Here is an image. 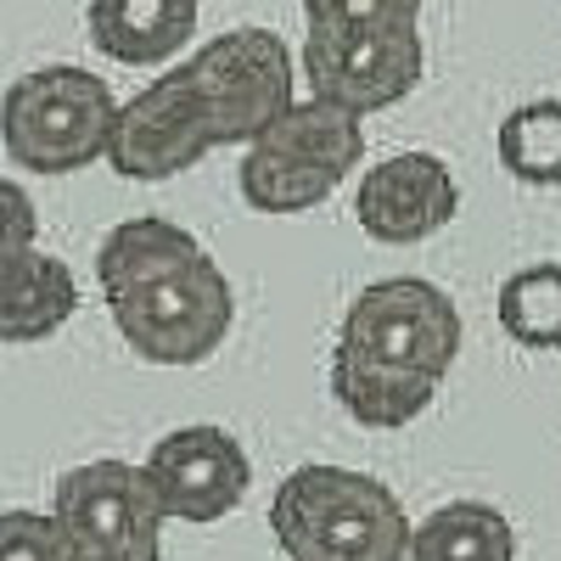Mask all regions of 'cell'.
I'll use <instances>...</instances> for the list:
<instances>
[{
    "label": "cell",
    "mask_w": 561,
    "mask_h": 561,
    "mask_svg": "<svg viewBox=\"0 0 561 561\" xmlns=\"http://www.w3.org/2000/svg\"><path fill=\"white\" fill-rule=\"evenodd\" d=\"M192 90L197 113L214 129V147H253V140L287 113L293 96V51L275 28H225L197 45L174 68Z\"/></svg>",
    "instance_id": "6"
},
{
    "label": "cell",
    "mask_w": 561,
    "mask_h": 561,
    "mask_svg": "<svg viewBox=\"0 0 561 561\" xmlns=\"http://www.w3.org/2000/svg\"><path fill=\"white\" fill-rule=\"evenodd\" d=\"M96 287L118 337L147 365H203L237 325V293L185 225L140 214L107 230Z\"/></svg>",
    "instance_id": "1"
},
{
    "label": "cell",
    "mask_w": 561,
    "mask_h": 561,
    "mask_svg": "<svg viewBox=\"0 0 561 561\" xmlns=\"http://www.w3.org/2000/svg\"><path fill=\"white\" fill-rule=\"evenodd\" d=\"M208 152H214V129L197 113L185 79L169 68L163 79H152L147 90H135L124 102L107 163L124 180H174L185 169H197Z\"/></svg>",
    "instance_id": "10"
},
{
    "label": "cell",
    "mask_w": 561,
    "mask_h": 561,
    "mask_svg": "<svg viewBox=\"0 0 561 561\" xmlns=\"http://www.w3.org/2000/svg\"><path fill=\"white\" fill-rule=\"evenodd\" d=\"M73 309H79V280H73L68 259L39 253V248L7 259V309H0V337H7L12 348L57 337L62 325L73 320Z\"/></svg>",
    "instance_id": "13"
},
{
    "label": "cell",
    "mask_w": 561,
    "mask_h": 561,
    "mask_svg": "<svg viewBox=\"0 0 561 561\" xmlns=\"http://www.w3.org/2000/svg\"><path fill=\"white\" fill-rule=\"evenodd\" d=\"M500 332L517 348H561V264H523L500 280Z\"/></svg>",
    "instance_id": "15"
},
{
    "label": "cell",
    "mask_w": 561,
    "mask_h": 561,
    "mask_svg": "<svg viewBox=\"0 0 561 561\" xmlns=\"http://www.w3.org/2000/svg\"><path fill=\"white\" fill-rule=\"evenodd\" d=\"M0 197H7V208H12L7 259H12V253H28V248H34V203H28V192H23L18 180H7V185H0Z\"/></svg>",
    "instance_id": "19"
},
{
    "label": "cell",
    "mask_w": 561,
    "mask_h": 561,
    "mask_svg": "<svg viewBox=\"0 0 561 561\" xmlns=\"http://www.w3.org/2000/svg\"><path fill=\"white\" fill-rule=\"evenodd\" d=\"M421 0H304L309 28H377V23H415Z\"/></svg>",
    "instance_id": "18"
},
{
    "label": "cell",
    "mask_w": 561,
    "mask_h": 561,
    "mask_svg": "<svg viewBox=\"0 0 561 561\" xmlns=\"http://www.w3.org/2000/svg\"><path fill=\"white\" fill-rule=\"evenodd\" d=\"M270 534L287 561H410L399 494L354 466H298L270 494Z\"/></svg>",
    "instance_id": "3"
},
{
    "label": "cell",
    "mask_w": 561,
    "mask_h": 561,
    "mask_svg": "<svg viewBox=\"0 0 561 561\" xmlns=\"http://www.w3.org/2000/svg\"><path fill=\"white\" fill-rule=\"evenodd\" d=\"M118 113L124 102L113 96L107 79H96L90 68H73V62H51V68L23 73L7 90L0 140H7V158L23 174L62 180L113 152Z\"/></svg>",
    "instance_id": "4"
},
{
    "label": "cell",
    "mask_w": 561,
    "mask_h": 561,
    "mask_svg": "<svg viewBox=\"0 0 561 561\" xmlns=\"http://www.w3.org/2000/svg\"><path fill=\"white\" fill-rule=\"evenodd\" d=\"M410 561H517V528L489 500H449L415 523Z\"/></svg>",
    "instance_id": "14"
},
{
    "label": "cell",
    "mask_w": 561,
    "mask_h": 561,
    "mask_svg": "<svg viewBox=\"0 0 561 561\" xmlns=\"http://www.w3.org/2000/svg\"><path fill=\"white\" fill-rule=\"evenodd\" d=\"M460 208V185L444 158L433 152H393L359 174L354 219L370 242L382 248H415L438 237Z\"/></svg>",
    "instance_id": "11"
},
{
    "label": "cell",
    "mask_w": 561,
    "mask_h": 561,
    "mask_svg": "<svg viewBox=\"0 0 561 561\" xmlns=\"http://www.w3.org/2000/svg\"><path fill=\"white\" fill-rule=\"evenodd\" d=\"M427 73V45L415 23L377 28H309L304 34V79L314 96L343 102L359 118L399 107Z\"/></svg>",
    "instance_id": "7"
},
{
    "label": "cell",
    "mask_w": 561,
    "mask_h": 561,
    "mask_svg": "<svg viewBox=\"0 0 561 561\" xmlns=\"http://www.w3.org/2000/svg\"><path fill=\"white\" fill-rule=\"evenodd\" d=\"M147 472L163 494L169 523H219L230 517L248 489H253V460L237 444V433L214 427V421H197V427H174L152 444Z\"/></svg>",
    "instance_id": "9"
},
{
    "label": "cell",
    "mask_w": 561,
    "mask_h": 561,
    "mask_svg": "<svg viewBox=\"0 0 561 561\" xmlns=\"http://www.w3.org/2000/svg\"><path fill=\"white\" fill-rule=\"evenodd\" d=\"M79 561H163L158 545H135V550H113V556H79Z\"/></svg>",
    "instance_id": "20"
},
{
    "label": "cell",
    "mask_w": 561,
    "mask_h": 561,
    "mask_svg": "<svg viewBox=\"0 0 561 561\" xmlns=\"http://www.w3.org/2000/svg\"><path fill=\"white\" fill-rule=\"evenodd\" d=\"M365 118L343 102L309 96L293 102L253 147L242 152L237 185L253 214H309L332 203V192L365 158Z\"/></svg>",
    "instance_id": "5"
},
{
    "label": "cell",
    "mask_w": 561,
    "mask_h": 561,
    "mask_svg": "<svg viewBox=\"0 0 561 561\" xmlns=\"http://www.w3.org/2000/svg\"><path fill=\"white\" fill-rule=\"evenodd\" d=\"M0 561H79L73 534L57 511H7L0 517Z\"/></svg>",
    "instance_id": "17"
},
{
    "label": "cell",
    "mask_w": 561,
    "mask_h": 561,
    "mask_svg": "<svg viewBox=\"0 0 561 561\" xmlns=\"http://www.w3.org/2000/svg\"><path fill=\"white\" fill-rule=\"evenodd\" d=\"M203 0H90L84 28L102 57L124 68H158L174 62L197 39Z\"/></svg>",
    "instance_id": "12"
},
{
    "label": "cell",
    "mask_w": 561,
    "mask_h": 561,
    "mask_svg": "<svg viewBox=\"0 0 561 561\" xmlns=\"http://www.w3.org/2000/svg\"><path fill=\"white\" fill-rule=\"evenodd\" d=\"M460 359V309L427 275H388L348 304L332 343V399L370 433H393L438 399Z\"/></svg>",
    "instance_id": "2"
},
{
    "label": "cell",
    "mask_w": 561,
    "mask_h": 561,
    "mask_svg": "<svg viewBox=\"0 0 561 561\" xmlns=\"http://www.w3.org/2000/svg\"><path fill=\"white\" fill-rule=\"evenodd\" d=\"M51 511L73 534L79 556H113V550H135V545H158V534L169 523L147 460L140 466H129V460L68 466L57 478Z\"/></svg>",
    "instance_id": "8"
},
{
    "label": "cell",
    "mask_w": 561,
    "mask_h": 561,
    "mask_svg": "<svg viewBox=\"0 0 561 561\" xmlns=\"http://www.w3.org/2000/svg\"><path fill=\"white\" fill-rule=\"evenodd\" d=\"M500 169L523 185H561V102H523L494 129Z\"/></svg>",
    "instance_id": "16"
}]
</instances>
